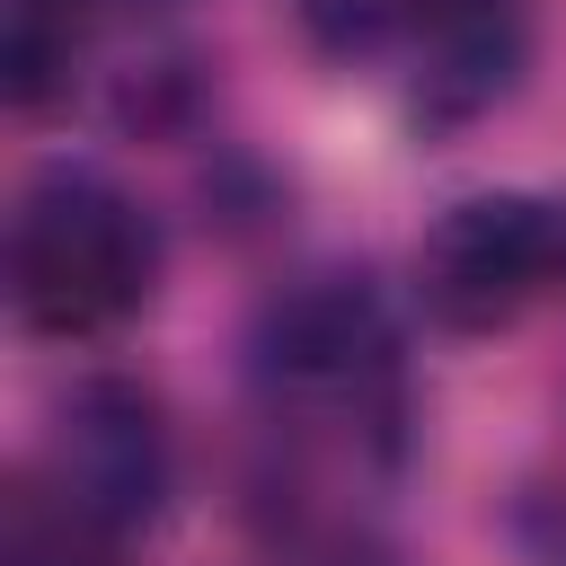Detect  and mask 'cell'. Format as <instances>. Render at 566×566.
Listing matches in <instances>:
<instances>
[{
    "label": "cell",
    "mask_w": 566,
    "mask_h": 566,
    "mask_svg": "<svg viewBox=\"0 0 566 566\" xmlns=\"http://www.w3.org/2000/svg\"><path fill=\"white\" fill-rule=\"evenodd\" d=\"M256 371L283 416L327 424L345 442L398 424V336H389L380 301L354 283H310V292L274 301L265 336H256Z\"/></svg>",
    "instance_id": "cell-3"
},
{
    "label": "cell",
    "mask_w": 566,
    "mask_h": 566,
    "mask_svg": "<svg viewBox=\"0 0 566 566\" xmlns=\"http://www.w3.org/2000/svg\"><path fill=\"white\" fill-rule=\"evenodd\" d=\"M301 27L336 62L398 71L433 124L495 106L531 53L522 0H301Z\"/></svg>",
    "instance_id": "cell-2"
},
{
    "label": "cell",
    "mask_w": 566,
    "mask_h": 566,
    "mask_svg": "<svg viewBox=\"0 0 566 566\" xmlns=\"http://www.w3.org/2000/svg\"><path fill=\"white\" fill-rule=\"evenodd\" d=\"M177 442L142 380H80L53 424V495H71L106 531H142L168 504Z\"/></svg>",
    "instance_id": "cell-5"
},
{
    "label": "cell",
    "mask_w": 566,
    "mask_h": 566,
    "mask_svg": "<svg viewBox=\"0 0 566 566\" xmlns=\"http://www.w3.org/2000/svg\"><path fill=\"white\" fill-rule=\"evenodd\" d=\"M557 566H566V539H557Z\"/></svg>",
    "instance_id": "cell-8"
},
{
    "label": "cell",
    "mask_w": 566,
    "mask_h": 566,
    "mask_svg": "<svg viewBox=\"0 0 566 566\" xmlns=\"http://www.w3.org/2000/svg\"><path fill=\"white\" fill-rule=\"evenodd\" d=\"M88 44V0H0V80L9 106H53Z\"/></svg>",
    "instance_id": "cell-6"
},
{
    "label": "cell",
    "mask_w": 566,
    "mask_h": 566,
    "mask_svg": "<svg viewBox=\"0 0 566 566\" xmlns=\"http://www.w3.org/2000/svg\"><path fill=\"white\" fill-rule=\"evenodd\" d=\"M159 239L133 195L88 168H53L9 221V301L35 336H106L150 301Z\"/></svg>",
    "instance_id": "cell-1"
},
{
    "label": "cell",
    "mask_w": 566,
    "mask_h": 566,
    "mask_svg": "<svg viewBox=\"0 0 566 566\" xmlns=\"http://www.w3.org/2000/svg\"><path fill=\"white\" fill-rule=\"evenodd\" d=\"M566 274V221L531 195H469L416 239V301L451 336L513 327Z\"/></svg>",
    "instance_id": "cell-4"
},
{
    "label": "cell",
    "mask_w": 566,
    "mask_h": 566,
    "mask_svg": "<svg viewBox=\"0 0 566 566\" xmlns=\"http://www.w3.org/2000/svg\"><path fill=\"white\" fill-rule=\"evenodd\" d=\"M0 566H115V531L88 522L71 495H9V531H0Z\"/></svg>",
    "instance_id": "cell-7"
}]
</instances>
